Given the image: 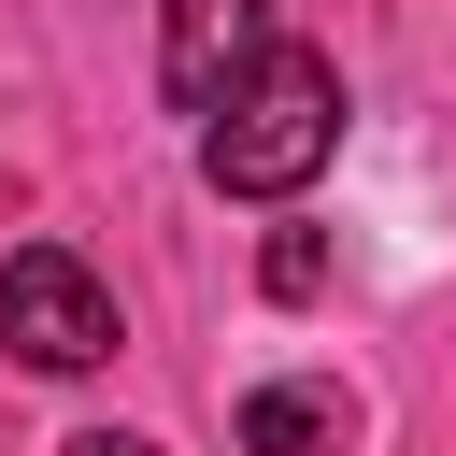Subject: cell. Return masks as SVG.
Wrapping results in <instances>:
<instances>
[{"instance_id": "obj_2", "label": "cell", "mask_w": 456, "mask_h": 456, "mask_svg": "<svg viewBox=\"0 0 456 456\" xmlns=\"http://www.w3.org/2000/svg\"><path fill=\"white\" fill-rule=\"evenodd\" d=\"M0 342L71 385V370L114 356V285H100L71 242H14V256H0Z\"/></svg>"}, {"instance_id": "obj_4", "label": "cell", "mask_w": 456, "mask_h": 456, "mask_svg": "<svg viewBox=\"0 0 456 456\" xmlns=\"http://www.w3.org/2000/svg\"><path fill=\"white\" fill-rule=\"evenodd\" d=\"M342 442H356L342 385H256L242 399V456H342Z\"/></svg>"}, {"instance_id": "obj_1", "label": "cell", "mask_w": 456, "mask_h": 456, "mask_svg": "<svg viewBox=\"0 0 456 456\" xmlns=\"http://www.w3.org/2000/svg\"><path fill=\"white\" fill-rule=\"evenodd\" d=\"M328 157H342V71L271 28L228 71V100L200 114V171H214V200H299Z\"/></svg>"}, {"instance_id": "obj_5", "label": "cell", "mask_w": 456, "mask_h": 456, "mask_svg": "<svg viewBox=\"0 0 456 456\" xmlns=\"http://www.w3.org/2000/svg\"><path fill=\"white\" fill-rule=\"evenodd\" d=\"M256 285H271V299H314V285H328V242H314V228H271Z\"/></svg>"}, {"instance_id": "obj_6", "label": "cell", "mask_w": 456, "mask_h": 456, "mask_svg": "<svg viewBox=\"0 0 456 456\" xmlns=\"http://www.w3.org/2000/svg\"><path fill=\"white\" fill-rule=\"evenodd\" d=\"M57 456H157L142 428H86V442H57Z\"/></svg>"}, {"instance_id": "obj_3", "label": "cell", "mask_w": 456, "mask_h": 456, "mask_svg": "<svg viewBox=\"0 0 456 456\" xmlns=\"http://www.w3.org/2000/svg\"><path fill=\"white\" fill-rule=\"evenodd\" d=\"M271 43V0H171V28H157V86H171V114H214L228 100V71Z\"/></svg>"}]
</instances>
